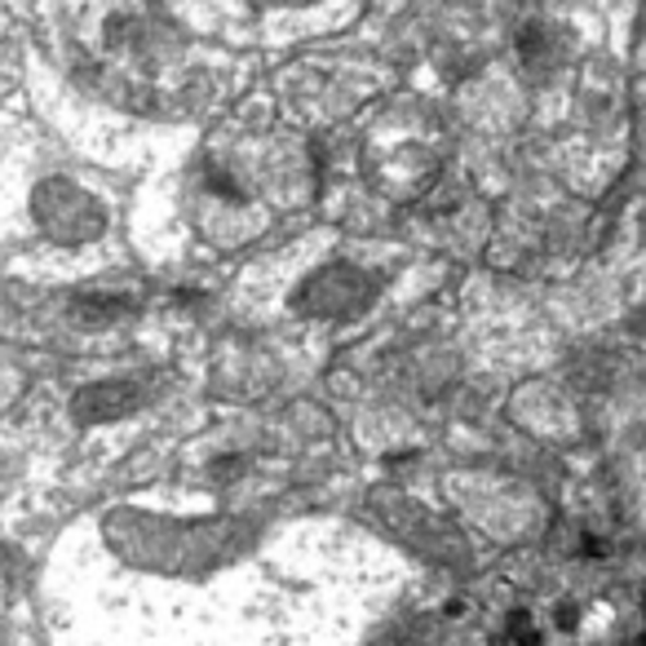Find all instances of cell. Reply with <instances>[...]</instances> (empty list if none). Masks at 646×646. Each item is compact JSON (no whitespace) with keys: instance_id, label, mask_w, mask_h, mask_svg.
Here are the masks:
<instances>
[{"instance_id":"cell-1","label":"cell","mask_w":646,"mask_h":646,"mask_svg":"<svg viewBox=\"0 0 646 646\" xmlns=\"http://www.w3.org/2000/svg\"><path fill=\"white\" fill-rule=\"evenodd\" d=\"M509 633H514V642H518V646H541V628L531 624V615H527V611H514V615H509Z\"/></svg>"},{"instance_id":"cell-2","label":"cell","mask_w":646,"mask_h":646,"mask_svg":"<svg viewBox=\"0 0 646 646\" xmlns=\"http://www.w3.org/2000/svg\"><path fill=\"white\" fill-rule=\"evenodd\" d=\"M558 624H563V628H576V607H563V611H558Z\"/></svg>"}]
</instances>
